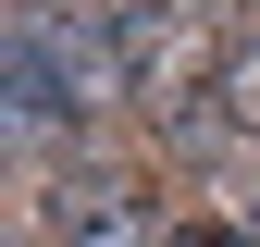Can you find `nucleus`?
<instances>
[{
  "label": "nucleus",
  "mask_w": 260,
  "mask_h": 247,
  "mask_svg": "<svg viewBox=\"0 0 260 247\" xmlns=\"http://www.w3.org/2000/svg\"><path fill=\"white\" fill-rule=\"evenodd\" d=\"M211 99H223V124H236V136H260V25H236V37H223Z\"/></svg>",
  "instance_id": "obj_2"
},
{
  "label": "nucleus",
  "mask_w": 260,
  "mask_h": 247,
  "mask_svg": "<svg viewBox=\"0 0 260 247\" xmlns=\"http://www.w3.org/2000/svg\"><path fill=\"white\" fill-rule=\"evenodd\" d=\"M174 247H260V235H236V223H186Z\"/></svg>",
  "instance_id": "obj_3"
},
{
  "label": "nucleus",
  "mask_w": 260,
  "mask_h": 247,
  "mask_svg": "<svg viewBox=\"0 0 260 247\" xmlns=\"http://www.w3.org/2000/svg\"><path fill=\"white\" fill-rule=\"evenodd\" d=\"M50 247H149V210H137V185H112V173H75V185H50Z\"/></svg>",
  "instance_id": "obj_1"
}]
</instances>
